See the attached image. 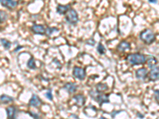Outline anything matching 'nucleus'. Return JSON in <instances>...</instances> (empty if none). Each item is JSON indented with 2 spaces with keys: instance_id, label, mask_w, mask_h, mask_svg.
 Here are the masks:
<instances>
[{
  "instance_id": "nucleus-5",
  "label": "nucleus",
  "mask_w": 159,
  "mask_h": 119,
  "mask_svg": "<svg viewBox=\"0 0 159 119\" xmlns=\"http://www.w3.org/2000/svg\"><path fill=\"white\" fill-rule=\"evenodd\" d=\"M73 76L76 79H80V80H83V79H84L85 76H86V73H85V71H84V68H79V67H74Z\"/></svg>"
},
{
  "instance_id": "nucleus-12",
  "label": "nucleus",
  "mask_w": 159,
  "mask_h": 119,
  "mask_svg": "<svg viewBox=\"0 0 159 119\" xmlns=\"http://www.w3.org/2000/svg\"><path fill=\"white\" fill-rule=\"evenodd\" d=\"M64 88H65V90H67L68 93L73 94V93H75L76 91L77 86H76L75 83H67L64 86Z\"/></svg>"
},
{
  "instance_id": "nucleus-31",
  "label": "nucleus",
  "mask_w": 159,
  "mask_h": 119,
  "mask_svg": "<svg viewBox=\"0 0 159 119\" xmlns=\"http://www.w3.org/2000/svg\"><path fill=\"white\" fill-rule=\"evenodd\" d=\"M149 3H157L158 2L157 1H155V0H149Z\"/></svg>"
},
{
  "instance_id": "nucleus-15",
  "label": "nucleus",
  "mask_w": 159,
  "mask_h": 119,
  "mask_svg": "<svg viewBox=\"0 0 159 119\" xmlns=\"http://www.w3.org/2000/svg\"><path fill=\"white\" fill-rule=\"evenodd\" d=\"M146 62L148 63V67L150 68H154L156 67V64L158 63V61L157 59L154 57V56H149L148 57H146Z\"/></svg>"
},
{
  "instance_id": "nucleus-23",
  "label": "nucleus",
  "mask_w": 159,
  "mask_h": 119,
  "mask_svg": "<svg viewBox=\"0 0 159 119\" xmlns=\"http://www.w3.org/2000/svg\"><path fill=\"white\" fill-rule=\"evenodd\" d=\"M55 31H58V29L57 28H51V27H48L47 29H46V33L47 36H51Z\"/></svg>"
},
{
  "instance_id": "nucleus-11",
  "label": "nucleus",
  "mask_w": 159,
  "mask_h": 119,
  "mask_svg": "<svg viewBox=\"0 0 159 119\" xmlns=\"http://www.w3.org/2000/svg\"><path fill=\"white\" fill-rule=\"evenodd\" d=\"M148 71L145 68H142L138 69L136 71V77L139 79H146V77L147 76Z\"/></svg>"
},
{
  "instance_id": "nucleus-2",
  "label": "nucleus",
  "mask_w": 159,
  "mask_h": 119,
  "mask_svg": "<svg viewBox=\"0 0 159 119\" xmlns=\"http://www.w3.org/2000/svg\"><path fill=\"white\" fill-rule=\"evenodd\" d=\"M139 37L143 42L148 44V45L152 44L155 41V35L152 30L149 29H146L145 30H143L139 35Z\"/></svg>"
},
{
  "instance_id": "nucleus-17",
  "label": "nucleus",
  "mask_w": 159,
  "mask_h": 119,
  "mask_svg": "<svg viewBox=\"0 0 159 119\" xmlns=\"http://www.w3.org/2000/svg\"><path fill=\"white\" fill-rule=\"evenodd\" d=\"M96 92L103 93L108 90V86L106 84V83H98V84L96 86Z\"/></svg>"
},
{
  "instance_id": "nucleus-19",
  "label": "nucleus",
  "mask_w": 159,
  "mask_h": 119,
  "mask_svg": "<svg viewBox=\"0 0 159 119\" xmlns=\"http://www.w3.org/2000/svg\"><path fill=\"white\" fill-rule=\"evenodd\" d=\"M0 41H1L2 45L6 49H9L11 47V42L8 40L5 39V38H2V39H0Z\"/></svg>"
},
{
  "instance_id": "nucleus-7",
  "label": "nucleus",
  "mask_w": 159,
  "mask_h": 119,
  "mask_svg": "<svg viewBox=\"0 0 159 119\" xmlns=\"http://www.w3.org/2000/svg\"><path fill=\"white\" fill-rule=\"evenodd\" d=\"M8 119H15L17 115V108L14 106H10L6 109Z\"/></svg>"
},
{
  "instance_id": "nucleus-24",
  "label": "nucleus",
  "mask_w": 159,
  "mask_h": 119,
  "mask_svg": "<svg viewBox=\"0 0 159 119\" xmlns=\"http://www.w3.org/2000/svg\"><path fill=\"white\" fill-rule=\"evenodd\" d=\"M46 98L49 99V100H53V95H52V90L50 89L47 91V93L46 94Z\"/></svg>"
},
{
  "instance_id": "nucleus-20",
  "label": "nucleus",
  "mask_w": 159,
  "mask_h": 119,
  "mask_svg": "<svg viewBox=\"0 0 159 119\" xmlns=\"http://www.w3.org/2000/svg\"><path fill=\"white\" fill-rule=\"evenodd\" d=\"M27 67L30 69H35L36 68V64H35V61L34 59L31 57V58L27 62Z\"/></svg>"
},
{
  "instance_id": "nucleus-16",
  "label": "nucleus",
  "mask_w": 159,
  "mask_h": 119,
  "mask_svg": "<svg viewBox=\"0 0 159 119\" xmlns=\"http://www.w3.org/2000/svg\"><path fill=\"white\" fill-rule=\"evenodd\" d=\"M118 50L120 51V52H123L125 50H127V49H130V44L129 42H127L126 41H123L119 44L118 45Z\"/></svg>"
},
{
  "instance_id": "nucleus-25",
  "label": "nucleus",
  "mask_w": 159,
  "mask_h": 119,
  "mask_svg": "<svg viewBox=\"0 0 159 119\" xmlns=\"http://www.w3.org/2000/svg\"><path fill=\"white\" fill-rule=\"evenodd\" d=\"M28 114H30V116L33 117L34 119H39V116H38V114H35V113H34V112H31V111H29L28 112Z\"/></svg>"
},
{
  "instance_id": "nucleus-9",
  "label": "nucleus",
  "mask_w": 159,
  "mask_h": 119,
  "mask_svg": "<svg viewBox=\"0 0 159 119\" xmlns=\"http://www.w3.org/2000/svg\"><path fill=\"white\" fill-rule=\"evenodd\" d=\"M149 79L151 81H157L159 79V67H155L154 68L151 69L150 71V76Z\"/></svg>"
},
{
  "instance_id": "nucleus-14",
  "label": "nucleus",
  "mask_w": 159,
  "mask_h": 119,
  "mask_svg": "<svg viewBox=\"0 0 159 119\" xmlns=\"http://www.w3.org/2000/svg\"><path fill=\"white\" fill-rule=\"evenodd\" d=\"M73 99L76 101V103L78 106H83L85 104V97L82 95H77L73 97Z\"/></svg>"
},
{
  "instance_id": "nucleus-10",
  "label": "nucleus",
  "mask_w": 159,
  "mask_h": 119,
  "mask_svg": "<svg viewBox=\"0 0 159 119\" xmlns=\"http://www.w3.org/2000/svg\"><path fill=\"white\" fill-rule=\"evenodd\" d=\"M31 30H32L34 33L36 34H40V35H43L45 34L46 33V28L44 27V26L42 25H34L32 27H31Z\"/></svg>"
},
{
  "instance_id": "nucleus-4",
  "label": "nucleus",
  "mask_w": 159,
  "mask_h": 119,
  "mask_svg": "<svg viewBox=\"0 0 159 119\" xmlns=\"http://www.w3.org/2000/svg\"><path fill=\"white\" fill-rule=\"evenodd\" d=\"M65 21L70 25H76L78 22V14L74 9H70L65 16Z\"/></svg>"
},
{
  "instance_id": "nucleus-29",
  "label": "nucleus",
  "mask_w": 159,
  "mask_h": 119,
  "mask_svg": "<svg viewBox=\"0 0 159 119\" xmlns=\"http://www.w3.org/2000/svg\"><path fill=\"white\" fill-rule=\"evenodd\" d=\"M120 112H121V111H115L114 113H112V114H111V115H112V118H115V117H116V114H119Z\"/></svg>"
},
{
  "instance_id": "nucleus-18",
  "label": "nucleus",
  "mask_w": 159,
  "mask_h": 119,
  "mask_svg": "<svg viewBox=\"0 0 159 119\" xmlns=\"http://www.w3.org/2000/svg\"><path fill=\"white\" fill-rule=\"evenodd\" d=\"M14 100V98L7 95H2L0 96V102L3 104H7V103L13 102Z\"/></svg>"
},
{
  "instance_id": "nucleus-6",
  "label": "nucleus",
  "mask_w": 159,
  "mask_h": 119,
  "mask_svg": "<svg viewBox=\"0 0 159 119\" xmlns=\"http://www.w3.org/2000/svg\"><path fill=\"white\" fill-rule=\"evenodd\" d=\"M0 4L7 9L13 10L14 8L18 6L19 3L17 1H14V0H0Z\"/></svg>"
},
{
  "instance_id": "nucleus-8",
  "label": "nucleus",
  "mask_w": 159,
  "mask_h": 119,
  "mask_svg": "<svg viewBox=\"0 0 159 119\" xmlns=\"http://www.w3.org/2000/svg\"><path fill=\"white\" fill-rule=\"evenodd\" d=\"M41 100L37 95H33L29 101V106H33V107H38L41 104Z\"/></svg>"
},
{
  "instance_id": "nucleus-30",
  "label": "nucleus",
  "mask_w": 159,
  "mask_h": 119,
  "mask_svg": "<svg viewBox=\"0 0 159 119\" xmlns=\"http://www.w3.org/2000/svg\"><path fill=\"white\" fill-rule=\"evenodd\" d=\"M20 48H22V46H19V47L17 48H15V49H14V52H18V51H19Z\"/></svg>"
},
{
  "instance_id": "nucleus-21",
  "label": "nucleus",
  "mask_w": 159,
  "mask_h": 119,
  "mask_svg": "<svg viewBox=\"0 0 159 119\" xmlns=\"http://www.w3.org/2000/svg\"><path fill=\"white\" fill-rule=\"evenodd\" d=\"M7 19V14L5 11H0V23H3Z\"/></svg>"
},
{
  "instance_id": "nucleus-3",
  "label": "nucleus",
  "mask_w": 159,
  "mask_h": 119,
  "mask_svg": "<svg viewBox=\"0 0 159 119\" xmlns=\"http://www.w3.org/2000/svg\"><path fill=\"white\" fill-rule=\"evenodd\" d=\"M89 93H90V95H91L92 98H93L94 100L97 101L100 105H102L103 103H109V97H108V95H103V94L98 93L96 91H93V90H91Z\"/></svg>"
},
{
  "instance_id": "nucleus-13",
  "label": "nucleus",
  "mask_w": 159,
  "mask_h": 119,
  "mask_svg": "<svg viewBox=\"0 0 159 119\" xmlns=\"http://www.w3.org/2000/svg\"><path fill=\"white\" fill-rule=\"evenodd\" d=\"M70 5H58L57 7V12L60 14H65L70 10Z\"/></svg>"
},
{
  "instance_id": "nucleus-22",
  "label": "nucleus",
  "mask_w": 159,
  "mask_h": 119,
  "mask_svg": "<svg viewBox=\"0 0 159 119\" xmlns=\"http://www.w3.org/2000/svg\"><path fill=\"white\" fill-rule=\"evenodd\" d=\"M97 51H98V53H100V54L103 55V54H105V53H106V48H105V47H104V46L101 44V43H100L97 46Z\"/></svg>"
},
{
  "instance_id": "nucleus-1",
  "label": "nucleus",
  "mask_w": 159,
  "mask_h": 119,
  "mask_svg": "<svg viewBox=\"0 0 159 119\" xmlns=\"http://www.w3.org/2000/svg\"><path fill=\"white\" fill-rule=\"evenodd\" d=\"M127 61L132 65H140L146 63V56L141 53H132L127 56Z\"/></svg>"
},
{
  "instance_id": "nucleus-26",
  "label": "nucleus",
  "mask_w": 159,
  "mask_h": 119,
  "mask_svg": "<svg viewBox=\"0 0 159 119\" xmlns=\"http://www.w3.org/2000/svg\"><path fill=\"white\" fill-rule=\"evenodd\" d=\"M154 98H155V99L159 101V90H154Z\"/></svg>"
},
{
  "instance_id": "nucleus-28",
  "label": "nucleus",
  "mask_w": 159,
  "mask_h": 119,
  "mask_svg": "<svg viewBox=\"0 0 159 119\" xmlns=\"http://www.w3.org/2000/svg\"><path fill=\"white\" fill-rule=\"evenodd\" d=\"M137 116L138 117V118H141V119L144 118V114H140V113H139V112H138V113H137Z\"/></svg>"
},
{
  "instance_id": "nucleus-27",
  "label": "nucleus",
  "mask_w": 159,
  "mask_h": 119,
  "mask_svg": "<svg viewBox=\"0 0 159 119\" xmlns=\"http://www.w3.org/2000/svg\"><path fill=\"white\" fill-rule=\"evenodd\" d=\"M86 43L88 44V45H92V46H93V45H95V41L92 39H90V40H88V41H87Z\"/></svg>"
}]
</instances>
